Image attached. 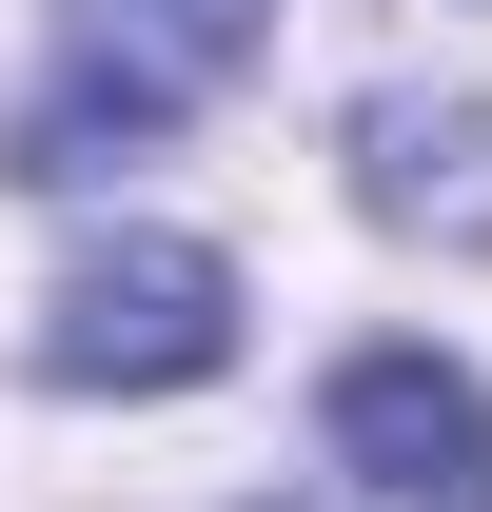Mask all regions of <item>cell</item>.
<instances>
[{
	"label": "cell",
	"instance_id": "cell-1",
	"mask_svg": "<svg viewBox=\"0 0 492 512\" xmlns=\"http://www.w3.org/2000/svg\"><path fill=\"white\" fill-rule=\"evenodd\" d=\"M217 355H237V256H197V237L79 256L40 316V375H79V394H197Z\"/></svg>",
	"mask_w": 492,
	"mask_h": 512
},
{
	"label": "cell",
	"instance_id": "cell-2",
	"mask_svg": "<svg viewBox=\"0 0 492 512\" xmlns=\"http://www.w3.org/2000/svg\"><path fill=\"white\" fill-rule=\"evenodd\" d=\"M335 453L374 512H492V394L453 355H355L335 375Z\"/></svg>",
	"mask_w": 492,
	"mask_h": 512
},
{
	"label": "cell",
	"instance_id": "cell-3",
	"mask_svg": "<svg viewBox=\"0 0 492 512\" xmlns=\"http://www.w3.org/2000/svg\"><path fill=\"white\" fill-rule=\"evenodd\" d=\"M256 20H276V0H79V119H178L197 79H237L256 60ZM60 119V138H79Z\"/></svg>",
	"mask_w": 492,
	"mask_h": 512
}]
</instances>
